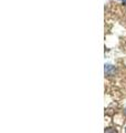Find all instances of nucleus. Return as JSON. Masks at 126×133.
I'll use <instances>...</instances> for the list:
<instances>
[{
  "label": "nucleus",
  "mask_w": 126,
  "mask_h": 133,
  "mask_svg": "<svg viewBox=\"0 0 126 133\" xmlns=\"http://www.w3.org/2000/svg\"><path fill=\"white\" fill-rule=\"evenodd\" d=\"M114 71H115V68L113 65H110V64L105 65V73H106L107 76H111L112 72H114Z\"/></svg>",
  "instance_id": "f257e3e1"
},
{
  "label": "nucleus",
  "mask_w": 126,
  "mask_h": 133,
  "mask_svg": "<svg viewBox=\"0 0 126 133\" xmlns=\"http://www.w3.org/2000/svg\"><path fill=\"white\" fill-rule=\"evenodd\" d=\"M104 133H117V131L115 130V129H113V128H107V129H105Z\"/></svg>",
  "instance_id": "f03ea898"
},
{
  "label": "nucleus",
  "mask_w": 126,
  "mask_h": 133,
  "mask_svg": "<svg viewBox=\"0 0 126 133\" xmlns=\"http://www.w3.org/2000/svg\"><path fill=\"white\" fill-rule=\"evenodd\" d=\"M125 113H126V108H125Z\"/></svg>",
  "instance_id": "7ed1b4c3"
},
{
  "label": "nucleus",
  "mask_w": 126,
  "mask_h": 133,
  "mask_svg": "<svg viewBox=\"0 0 126 133\" xmlns=\"http://www.w3.org/2000/svg\"><path fill=\"white\" fill-rule=\"evenodd\" d=\"M125 132H126V128H125Z\"/></svg>",
  "instance_id": "20e7f679"
}]
</instances>
